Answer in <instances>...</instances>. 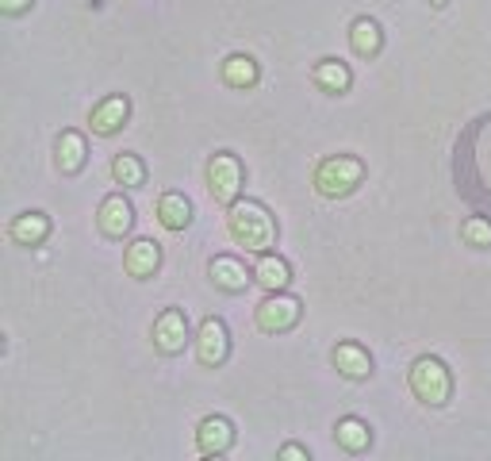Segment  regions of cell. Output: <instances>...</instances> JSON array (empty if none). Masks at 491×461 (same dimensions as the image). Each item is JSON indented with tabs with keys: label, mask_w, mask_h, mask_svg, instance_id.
I'll list each match as a JSON object with an SVG mask.
<instances>
[{
	"label": "cell",
	"mask_w": 491,
	"mask_h": 461,
	"mask_svg": "<svg viewBox=\"0 0 491 461\" xmlns=\"http://www.w3.org/2000/svg\"><path fill=\"white\" fill-rule=\"evenodd\" d=\"M185 339H188L185 312H177V307L162 312L158 323H154V346H158L162 354H180V350H185Z\"/></svg>",
	"instance_id": "6"
},
{
	"label": "cell",
	"mask_w": 491,
	"mask_h": 461,
	"mask_svg": "<svg viewBox=\"0 0 491 461\" xmlns=\"http://www.w3.org/2000/svg\"><path fill=\"white\" fill-rule=\"evenodd\" d=\"M280 457H307V450H304V446H284Z\"/></svg>",
	"instance_id": "25"
},
{
	"label": "cell",
	"mask_w": 491,
	"mask_h": 461,
	"mask_svg": "<svg viewBox=\"0 0 491 461\" xmlns=\"http://www.w3.org/2000/svg\"><path fill=\"white\" fill-rule=\"evenodd\" d=\"M430 4H437V8H442V4H445V0H430Z\"/></svg>",
	"instance_id": "26"
},
{
	"label": "cell",
	"mask_w": 491,
	"mask_h": 461,
	"mask_svg": "<svg viewBox=\"0 0 491 461\" xmlns=\"http://www.w3.org/2000/svg\"><path fill=\"white\" fill-rule=\"evenodd\" d=\"M227 227H230V235H235V242H242V247L254 250V254H265L277 242L273 215H269V208L265 204H257V200H235L230 204Z\"/></svg>",
	"instance_id": "1"
},
{
	"label": "cell",
	"mask_w": 491,
	"mask_h": 461,
	"mask_svg": "<svg viewBox=\"0 0 491 461\" xmlns=\"http://www.w3.org/2000/svg\"><path fill=\"white\" fill-rule=\"evenodd\" d=\"M158 262H162V250H158V242H150V239L131 242V247H127V258H123L131 277H150L154 269H158Z\"/></svg>",
	"instance_id": "11"
},
{
	"label": "cell",
	"mask_w": 491,
	"mask_h": 461,
	"mask_svg": "<svg viewBox=\"0 0 491 461\" xmlns=\"http://www.w3.org/2000/svg\"><path fill=\"white\" fill-rule=\"evenodd\" d=\"M369 439H372V434H369V427H365L361 419H342V423H338V442H342L350 454H361V450H365Z\"/></svg>",
	"instance_id": "22"
},
{
	"label": "cell",
	"mask_w": 491,
	"mask_h": 461,
	"mask_svg": "<svg viewBox=\"0 0 491 461\" xmlns=\"http://www.w3.org/2000/svg\"><path fill=\"white\" fill-rule=\"evenodd\" d=\"M0 8L8 12V16H16V12H23V8H31V0H0Z\"/></svg>",
	"instance_id": "24"
},
{
	"label": "cell",
	"mask_w": 491,
	"mask_h": 461,
	"mask_svg": "<svg viewBox=\"0 0 491 461\" xmlns=\"http://www.w3.org/2000/svg\"><path fill=\"white\" fill-rule=\"evenodd\" d=\"M334 365H338V373L350 377V381H365L372 373V357L361 350L357 342H342L338 350H334Z\"/></svg>",
	"instance_id": "10"
},
{
	"label": "cell",
	"mask_w": 491,
	"mask_h": 461,
	"mask_svg": "<svg viewBox=\"0 0 491 461\" xmlns=\"http://www.w3.org/2000/svg\"><path fill=\"white\" fill-rule=\"evenodd\" d=\"M127 112H131V105H127L123 96H108L104 105H96V108H93V131H96V135H112V131H120L123 120H127Z\"/></svg>",
	"instance_id": "13"
},
{
	"label": "cell",
	"mask_w": 491,
	"mask_h": 461,
	"mask_svg": "<svg viewBox=\"0 0 491 461\" xmlns=\"http://www.w3.org/2000/svg\"><path fill=\"white\" fill-rule=\"evenodd\" d=\"M208 181H212V197L219 204H235L242 189V162L235 154H215L208 165Z\"/></svg>",
	"instance_id": "5"
},
{
	"label": "cell",
	"mask_w": 491,
	"mask_h": 461,
	"mask_svg": "<svg viewBox=\"0 0 491 461\" xmlns=\"http://www.w3.org/2000/svg\"><path fill=\"white\" fill-rule=\"evenodd\" d=\"M158 220L170 230H185L192 223V204L180 197V192H165V197L158 200Z\"/></svg>",
	"instance_id": "14"
},
{
	"label": "cell",
	"mask_w": 491,
	"mask_h": 461,
	"mask_svg": "<svg viewBox=\"0 0 491 461\" xmlns=\"http://www.w3.org/2000/svg\"><path fill=\"white\" fill-rule=\"evenodd\" d=\"M131 223H135V208L123 197H108L100 204V230H104L108 239H123L127 230H131Z\"/></svg>",
	"instance_id": "7"
},
{
	"label": "cell",
	"mask_w": 491,
	"mask_h": 461,
	"mask_svg": "<svg viewBox=\"0 0 491 461\" xmlns=\"http://www.w3.org/2000/svg\"><path fill=\"white\" fill-rule=\"evenodd\" d=\"M81 165H85V138L77 131H62V138H58V170L77 173Z\"/></svg>",
	"instance_id": "17"
},
{
	"label": "cell",
	"mask_w": 491,
	"mask_h": 461,
	"mask_svg": "<svg viewBox=\"0 0 491 461\" xmlns=\"http://www.w3.org/2000/svg\"><path fill=\"white\" fill-rule=\"evenodd\" d=\"M112 173H115V181L127 185V189H138L146 181V165H142L135 154H120V158L112 162Z\"/></svg>",
	"instance_id": "20"
},
{
	"label": "cell",
	"mask_w": 491,
	"mask_h": 461,
	"mask_svg": "<svg viewBox=\"0 0 491 461\" xmlns=\"http://www.w3.org/2000/svg\"><path fill=\"white\" fill-rule=\"evenodd\" d=\"M196 439H200V454H227L230 442H235V427L223 415H208L200 423Z\"/></svg>",
	"instance_id": "9"
},
{
	"label": "cell",
	"mask_w": 491,
	"mask_h": 461,
	"mask_svg": "<svg viewBox=\"0 0 491 461\" xmlns=\"http://www.w3.org/2000/svg\"><path fill=\"white\" fill-rule=\"evenodd\" d=\"M196 350H200V362H204V365H219V362L227 357L230 342H227V327L219 323V319H204L200 339H196Z\"/></svg>",
	"instance_id": "8"
},
{
	"label": "cell",
	"mask_w": 491,
	"mask_h": 461,
	"mask_svg": "<svg viewBox=\"0 0 491 461\" xmlns=\"http://www.w3.org/2000/svg\"><path fill=\"white\" fill-rule=\"evenodd\" d=\"M350 43L361 58H372L380 50V28L372 20H357L354 28H350Z\"/></svg>",
	"instance_id": "19"
},
{
	"label": "cell",
	"mask_w": 491,
	"mask_h": 461,
	"mask_svg": "<svg viewBox=\"0 0 491 461\" xmlns=\"http://www.w3.org/2000/svg\"><path fill=\"white\" fill-rule=\"evenodd\" d=\"M461 235L469 247H491V223L487 220H469L461 227Z\"/></svg>",
	"instance_id": "23"
},
{
	"label": "cell",
	"mask_w": 491,
	"mask_h": 461,
	"mask_svg": "<svg viewBox=\"0 0 491 461\" xmlns=\"http://www.w3.org/2000/svg\"><path fill=\"white\" fill-rule=\"evenodd\" d=\"M315 81L322 88H330V93H345V88H350V70H345L342 62H319V66H315Z\"/></svg>",
	"instance_id": "21"
},
{
	"label": "cell",
	"mask_w": 491,
	"mask_h": 461,
	"mask_svg": "<svg viewBox=\"0 0 491 461\" xmlns=\"http://www.w3.org/2000/svg\"><path fill=\"white\" fill-rule=\"evenodd\" d=\"M46 235H50V220L43 212H28L12 223V239L23 242V247H35V242H43Z\"/></svg>",
	"instance_id": "16"
},
{
	"label": "cell",
	"mask_w": 491,
	"mask_h": 461,
	"mask_svg": "<svg viewBox=\"0 0 491 461\" xmlns=\"http://www.w3.org/2000/svg\"><path fill=\"white\" fill-rule=\"evenodd\" d=\"M223 81H227L230 88H250V85L257 81V62L246 58V54L227 58V62H223Z\"/></svg>",
	"instance_id": "18"
},
{
	"label": "cell",
	"mask_w": 491,
	"mask_h": 461,
	"mask_svg": "<svg viewBox=\"0 0 491 461\" xmlns=\"http://www.w3.org/2000/svg\"><path fill=\"white\" fill-rule=\"evenodd\" d=\"M361 177H365V165H361L357 158L338 154V158H327L315 170V189L322 192V197H345V192H354L361 185Z\"/></svg>",
	"instance_id": "3"
},
{
	"label": "cell",
	"mask_w": 491,
	"mask_h": 461,
	"mask_svg": "<svg viewBox=\"0 0 491 461\" xmlns=\"http://www.w3.org/2000/svg\"><path fill=\"white\" fill-rule=\"evenodd\" d=\"M411 392H415L422 404L442 407L449 400V392H454L449 369L437 362V357H419V362L411 365Z\"/></svg>",
	"instance_id": "2"
},
{
	"label": "cell",
	"mask_w": 491,
	"mask_h": 461,
	"mask_svg": "<svg viewBox=\"0 0 491 461\" xmlns=\"http://www.w3.org/2000/svg\"><path fill=\"white\" fill-rule=\"evenodd\" d=\"M300 300L284 297V292H269V300L257 304V327L269 331V335H280V331H292L300 323Z\"/></svg>",
	"instance_id": "4"
},
{
	"label": "cell",
	"mask_w": 491,
	"mask_h": 461,
	"mask_svg": "<svg viewBox=\"0 0 491 461\" xmlns=\"http://www.w3.org/2000/svg\"><path fill=\"white\" fill-rule=\"evenodd\" d=\"M254 281H257L262 289H269V292H280V289L292 281L288 262L277 258V254H262V258H257V265H254Z\"/></svg>",
	"instance_id": "12"
},
{
	"label": "cell",
	"mask_w": 491,
	"mask_h": 461,
	"mask_svg": "<svg viewBox=\"0 0 491 461\" xmlns=\"http://www.w3.org/2000/svg\"><path fill=\"white\" fill-rule=\"evenodd\" d=\"M212 277H215V285L223 292H246V285H250L246 265L238 258H215L212 262Z\"/></svg>",
	"instance_id": "15"
}]
</instances>
